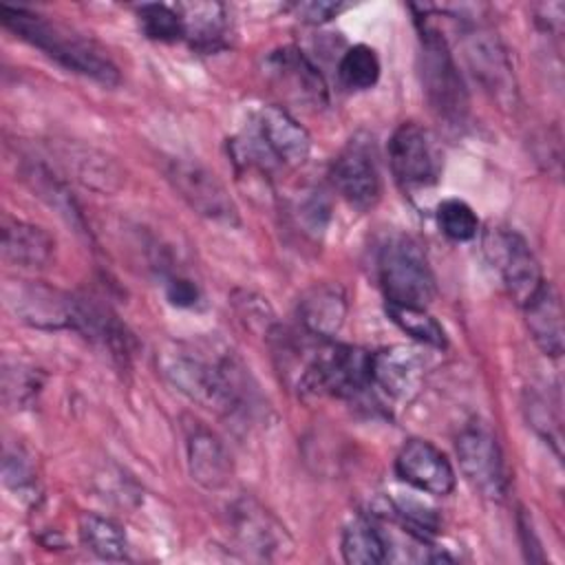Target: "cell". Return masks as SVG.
Instances as JSON below:
<instances>
[{
  "label": "cell",
  "mask_w": 565,
  "mask_h": 565,
  "mask_svg": "<svg viewBox=\"0 0 565 565\" xmlns=\"http://www.w3.org/2000/svg\"><path fill=\"white\" fill-rule=\"evenodd\" d=\"M0 20L9 31L40 49L66 71L90 77L104 86H115L119 82V71L113 60L93 40L82 38L68 26L9 4L0 7Z\"/></svg>",
  "instance_id": "6da1fadb"
},
{
  "label": "cell",
  "mask_w": 565,
  "mask_h": 565,
  "mask_svg": "<svg viewBox=\"0 0 565 565\" xmlns=\"http://www.w3.org/2000/svg\"><path fill=\"white\" fill-rule=\"evenodd\" d=\"M157 362L163 377L192 402L221 415L243 408V375L232 358H207L185 344H170Z\"/></svg>",
  "instance_id": "7a4b0ae2"
},
{
  "label": "cell",
  "mask_w": 565,
  "mask_h": 565,
  "mask_svg": "<svg viewBox=\"0 0 565 565\" xmlns=\"http://www.w3.org/2000/svg\"><path fill=\"white\" fill-rule=\"evenodd\" d=\"M419 71L426 99L435 115L450 126L468 115V90L444 35L419 18Z\"/></svg>",
  "instance_id": "3957f363"
},
{
  "label": "cell",
  "mask_w": 565,
  "mask_h": 565,
  "mask_svg": "<svg viewBox=\"0 0 565 565\" xmlns=\"http://www.w3.org/2000/svg\"><path fill=\"white\" fill-rule=\"evenodd\" d=\"M377 274L388 302L426 307L435 294V276L417 241L404 234L386 238L377 256Z\"/></svg>",
  "instance_id": "277c9868"
},
{
  "label": "cell",
  "mask_w": 565,
  "mask_h": 565,
  "mask_svg": "<svg viewBox=\"0 0 565 565\" xmlns=\"http://www.w3.org/2000/svg\"><path fill=\"white\" fill-rule=\"evenodd\" d=\"M369 358L371 353H364L362 349L322 340L313 351V358L305 364L298 386L313 395L329 393L338 397H353L371 384Z\"/></svg>",
  "instance_id": "5b68a950"
},
{
  "label": "cell",
  "mask_w": 565,
  "mask_h": 565,
  "mask_svg": "<svg viewBox=\"0 0 565 565\" xmlns=\"http://www.w3.org/2000/svg\"><path fill=\"white\" fill-rule=\"evenodd\" d=\"M459 468L483 497L501 501L508 494V470L497 437L486 424H470L457 437Z\"/></svg>",
  "instance_id": "8992f818"
},
{
  "label": "cell",
  "mask_w": 565,
  "mask_h": 565,
  "mask_svg": "<svg viewBox=\"0 0 565 565\" xmlns=\"http://www.w3.org/2000/svg\"><path fill=\"white\" fill-rule=\"evenodd\" d=\"M168 181L177 190V194L201 216L225 223L238 225V207L225 185L210 172L205 166L192 159H172L166 168Z\"/></svg>",
  "instance_id": "52a82bcc"
},
{
  "label": "cell",
  "mask_w": 565,
  "mask_h": 565,
  "mask_svg": "<svg viewBox=\"0 0 565 565\" xmlns=\"http://www.w3.org/2000/svg\"><path fill=\"white\" fill-rule=\"evenodd\" d=\"M388 163L404 190L433 185L441 168L433 137L415 121H406L393 132L388 141Z\"/></svg>",
  "instance_id": "ba28073f"
},
{
  "label": "cell",
  "mask_w": 565,
  "mask_h": 565,
  "mask_svg": "<svg viewBox=\"0 0 565 565\" xmlns=\"http://www.w3.org/2000/svg\"><path fill=\"white\" fill-rule=\"evenodd\" d=\"M2 294L7 307L22 322L42 329L75 327L79 298H73L71 294L31 280H11L4 285Z\"/></svg>",
  "instance_id": "9c48e42d"
},
{
  "label": "cell",
  "mask_w": 565,
  "mask_h": 565,
  "mask_svg": "<svg viewBox=\"0 0 565 565\" xmlns=\"http://www.w3.org/2000/svg\"><path fill=\"white\" fill-rule=\"evenodd\" d=\"M486 249L490 258L497 263L508 294L523 309L543 287L545 278L541 274V265L532 254L530 245L523 236L510 230H497L488 234Z\"/></svg>",
  "instance_id": "30bf717a"
},
{
  "label": "cell",
  "mask_w": 565,
  "mask_h": 565,
  "mask_svg": "<svg viewBox=\"0 0 565 565\" xmlns=\"http://www.w3.org/2000/svg\"><path fill=\"white\" fill-rule=\"evenodd\" d=\"M331 179L340 196L358 210H369L380 199V172L369 146L360 139H351V143L335 157Z\"/></svg>",
  "instance_id": "8fae6325"
},
{
  "label": "cell",
  "mask_w": 565,
  "mask_h": 565,
  "mask_svg": "<svg viewBox=\"0 0 565 565\" xmlns=\"http://www.w3.org/2000/svg\"><path fill=\"white\" fill-rule=\"evenodd\" d=\"M395 472L419 492L444 497L455 488V470L446 455L426 439H411L395 459Z\"/></svg>",
  "instance_id": "7c38bea8"
},
{
  "label": "cell",
  "mask_w": 565,
  "mask_h": 565,
  "mask_svg": "<svg viewBox=\"0 0 565 565\" xmlns=\"http://www.w3.org/2000/svg\"><path fill=\"white\" fill-rule=\"evenodd\" d=\"M463 55L472 75L481 82L486 90L497 95L499 99L510 97L514 93V77L512 64L499 38L486 29H470L466 31L463 40Z\"/></svg>",
  "instance_id": "4fadbf2b"
},
{
  "label": "cell",
  "mask_w": 565,
  "mask_h": 565,
  "mask_svg": "<svg viewBox=\"0 0 565 565\" xmlns=\"http://www.w3.org/2000/svg\"><path fill=\"white\" fill-rule=\"evenodd\" d=\"M230 525L236 543L256 556L274 558L289 545L285 527L252 499L232 505Z\"/></svg>",
  "instance_id": "5bb4252c"
},
{
  "label": "cell",
  "mask_w": 565,
  "mask_h": 565,
  "mask_svg": "<svg viewBox=\"0 0 565 565\" xmlns=\"http://www.w3.org/2000/svg\"><path fill=\"white\" fill-rule=\"evenodd\" d=\"M424 355L406 344H395L371 353L369 373L371 384H377L386 395L406 399L424 380Z\"/></svg>",
  "instance_id": "9a60e30c"
},
{
  "label": "cell",
  "mask_w": 565,
  "mask_h": 565,
  "mask_svg": "<svg viewBox=\"0 0 565 565\" xmlns=\"http://www.w3.org/2000/svg\"><path fill=\"white\" fill-rule=\"evenodd\" d=\"M267 71L291 99L320 108L327 104V86L318 68L294 46L274 51L267 57Z\"/></svg>",
  "instance_id": "2e32d148"
},
{
  "label": "cell",
  "mask_w": 565,
  "mask_h": 565,
  "mask_svg": "<svg viewBox=\"0 0 565 565\" xmlns=\"http://www.w3.org/2000/svg\"><path fill=\"white\" fill-rule=\"evenodd\" d=\"M254 130L278 163L296 168L302 166L311 152L309 132L280 106L263 108Z\"/></svg>",
  "instance_id": "e0dca14e"
},
{
  "label": "cell",
  "mask_w": 565,
  "mask_h": 565,
  "mask_svg": "<svg viewBox=\"0 0 565 565\" xmlns=\"http://www.w3.org/2000/svg\"><path fill=\"white\" fill-rule=\"evenodd\" d=\"M185 450L190 475L205 490H218L232 479L230 452L223 441L199 422L190 424L185 430Z\"/></svg>",
  "instance_id": "ac0fdd59"
},
{
  "label": "cell",
  "mask_w": 565,
  "mask_h": 565,
  "mask_svg": "<svg viewBox=\"0 0 565 565\" xmlns=\"http://www.w3.org/2000/svg\"><path fill=\"white\" fill-rule=\"evenodd\" d=\"M53 254L55 238L44 227L11 216L2 218L4 260L24 269H42L53 260Z\"/></svg>",
  "instance_id": "d6986e66"
},
{
  "label": "cell",
  "mask_w": 565,
  "mask_h": 565,
  "mask_svg": "<svg viewBox=\"0 0 565 565\" xmlns=\"http://www.w3.org/2000/svg\"><path fill=\"white\" fill-rule=\"evenodd\" d=\"M347 318V298L338 285H316L298 300V320L313 338L331 340Z\"/></svg>",
  "instance_id": "ffe728a7"
},
{
  "label": "cell",
  "mask_w": 565,
  "mask_h": 565,
  "mask_svg": "<svg viewBox=\"0 0 565 565\" xmlns=\"http://www.w3.org/2000/svg\"><path fill=\"white\" fill-rule=\"evenodd\" d=\"M525 324L545 355L563 353V309L556 289L545 280L539 294L523 307Z\"/></svg>",
  "instance_id": "44dd1931"
},
{
  "label": "cell",
  "mask_w": 565,
  "mask_h": 565,
  "mask_svg": "<svg viewBox=\"0 0 565 565\" xmlns=\"http://www.w3.org/2000/svg\"><path fill=\"white\" fill-rule=\"evenodd\" d=\"M183 22V38L199 49H214L225 33V9L218 2H183L174 7Z\"/></svg>",
  "instance_id": "7402d4cb"
},
{
  "label": "cell",
  "mask_w": 565,
  "mask_h": 565,
  "mask_svg": "<svg viewBox=\"0 0 565 565\" xmlns=\"http://www.w3.org/2000/svg\"><path fill=\"white\" fill-rule=\"evenodd\" d=\"M79 539L99 558L121 561L126 558L128 543L124 530L108 516L84 512L79 516Z\"/></svg>",
  "instance_id": "603a6c76"
},
{
  "label": "cell",
  "mask_w": 565,
  "mask_h": 565,
  "mask_svg": "<svg viewBox=\"0 0 565 565\" xmlns=\"http://www.w3.org/2000/svg\"><path fill=\"white\" fill-rule=\"evenodd\" d=\"M342 556L351 565H377L386 561L382 530L366 519H353L342 532Z\"/></svg>",
  "instance_id": "cb8c5ba5"
},
{
  "label": "cell",
  "mask_w": 565,
  "mask_h": 565,
  "mask_svg": "<svg viewBox=\"0 0 565 565\" xmlns=\"http://www.w3.org/2000/svg\"><path fill=\"white\" fill-rule=\"evenodd\" d=\"M66 163L68 168L75 170L77 179L88 185V188H95V190H102V192H113L121 185V170L117 168V163L113 159H108L106 154L102 152H95V150H86V148H79V150H71L66 154Z\"/></svg>",
  "instance_id": "d4e9b609"
},
{
  "label": "cell",
  "mask_w": 565,
  "mask_h": 565,
  "mask_svg": "<svg viewBox=\"0 0 565 565\" xmlns=\"http://www.w3.org/2000/svg\"><path fill=\"white\" fill-rule=\"evenodd\" d=\"M386 313L413 340H417L426 347H433V349L446 347V333H444L441 324L426 311V307L386 302Z\"/></svg>",
  "instance_id": "484cf974"
},
{
  "label": "cell",
  "mask_w": 565,
  "mask_h": 565,
  "mask_svg": "<svg viewBox=\"0 0 565 565\" xmlns=\"http://www.w3.org/2000/svg\"><path fill=\"white\" fill-rule=\"evenodd\" d=\"M338 73L347 88L366 90V88L375 86V82L380 77V60L371 46L355 44L342 55Z\"/></svg>",
  "instance_id": "4316f807"
},
{
  "label": "cell",
  "mask_w": 565,
  "mask_h": 565,
  "mask_svg": "<svg viewBox=\"0 0 565 565\" xmlns=\"http://www.w3.org/2000/svg\"><path fill=\"white\" fill-rule=\"evenodd\" d=\"M437 223L441 232L452 241H470L479 230L475 210L459 199H446L437 207Z\"/></svg>",
  "instance_id": "83f0119b"
},
{
  "label": "cell",
  "mask_w": 565,
  "mask_h": 565,
  "mask_svg": "<svg viewBox=\"0 0 565 565\" xmlns=\"http://www.w3.org/2000/svg\"><path fill=\"white\" fill-rule=\"evenodd\" d=\"M139 24L150 40L174 42L183 38L181 15L177 13V9L166 4H143L139 9Z\"/></svg>",
  "instance_id": "f1b7e54d"
},
{
  "label": "cell",
  "mask_w": 565,
  "mask_h": 565,
  "mask_svg": "<svg viewBox=\"0 0 565 565\" xmlns=\"http://www.w3.org/2000/svg\"><path fill=\"white\" fill-rule=\"evenodd\" d=\"M29 179H31L33 188L38 190V194H40L42 199H46V203H49L51 207H55L68 223L82 227V223H79V212H77L73 199L68 196L66 188H64L55 177L49 174V170L33 166L31 172H29Z\"/></svg>",
  "instance_id": "f546056e"
},
{
  "label": "cell",
  "mask_w": 565,
  "mask_h": 565,
  "mask_svg": "<svg viewBox=\"0 0 565 565\" xmlns=\"http://www.w3.org/2000/svg\"><path fill=\"white\" fill-rule=\"evenodd\" d=\"M298 216H300L302 225L307 227V232L320 234L329 221V203L320 194L318 196L313 194L298 205Z\"/></svg>",
  "instance_id": "4dcf8cb0"
},
{
  "label": "cell",
  "mask_w": 565,
  "mask_h": 565,
  "mask_svg": "<svg viewBox=\"0 0 565 565\" xmlns=\"http://www.w3.org/2000/svg\"><path fill=\"white\" fill-rule=\"evenodd\" d=\"M342 9H344V4H340V2H300V4H294L296 15L305 22H311V24L327 22V20L335 18Z\"/></svg>",
  "instance_id": "1f68e13d"
},
{
  "label": "cell",
  "mask_w": 565,
  "mask_h": 565,
  "mask_svg": "<svg viewBox=\"0 0 565 565\" xmlns=\"http://www.w3.org/2000/svg\"><path fill=\"white\" fill-rule=\"evenodd\" d=\"M166 296L177 307H192L199 300V289L188 278H172L166 287Z\"/></svg>",
  "instance_id": "d6a6232c"
},
{
  "label": "cell",
  "mask_w": 565,
  "mask_h": 565,
  "mask_svg": "<svg viewBox=\"0 0 565 565\" xmlns=\"http://www.w3.org/2000/svg\"><path fill=\"white\" fill-rule=\"evenodd\" d=\"M236 309H238L241 318H243L249 327H256V322L265 324V320L271 318L269 305H267L263 298H254L252 294H245L243 300H236Z\"/></svg>",
  "instance_id": "836d02e7"
}]
</instances>
